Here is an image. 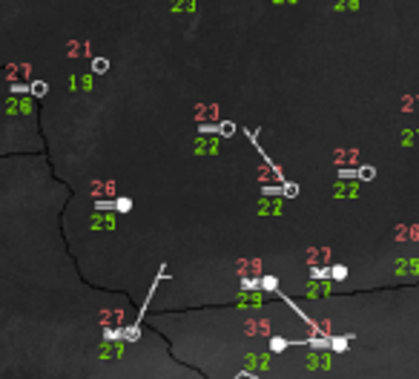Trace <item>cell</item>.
<instances>
[{"mask_svg":"<svg viewBox=\"0 0 419 379\" xmlns=\"http://www.w3.org/2000/svg\"><path fill=\"white\" fill-rule=\"evenodd\" d=\"M304 365L310 370H330V351H307L304 353Z\"/></svg>","mask_w":419,"mask_h":379,"instance_id":"obj_1","label":"cell"},{"mask_svg":"<svg viewBox=\"0 0 419 379\" xmlns=\"http://www.w3.org/2000/svg\"><path fill=\"white\" fill-rule=\"evenodd\" d=\"M29 92H32L35 98H43L46 95V83L43 80H35V83H29Z\"/></svg>","mask_w":419,"mask_h":379,"instance_id":"obj_17","label":"cell"},{"mask_svg":"<svg viewBox=\"0 0 419 379\" xmlns=\"http://www.w3.org/2000/svg\"><path fill=\"white\" fill-rule=\"evenodd\" d=\"M290 345H296V342H290V339H282V336H273V339H270V353H282V351H287Z\"/></svg>","mask_w":419,"mask_h":379,"instance_id":"obj_8","label":"cell"},{"mask_svg":"<svg viewBox=\"0 0 419 379\" xmlns=\"http://www.w3.org/2000/svg\"><path fill=\"white\" fill-rule=\"evenodd\" d=\"M241 305V308H259V305H264V293H250V290H241L239 299H236Z\"/></svg>","mask_w":419,"mask_h":379,"instance_id":"obj_4","label":"cell"},{"mask_svg":"<svg viewBox=\"0 0 419 379\" xmlns=\"http://www.w3.org/2000/svg\"><path fill=\"white\" fill-rule=\"evenodd\" d=\"M310 351H330V336H316V339H310Z\"/></svg>","mask_w":419,"mask_h":379,"instance_id":"obj_10","label":"cell"},{"mask_svg":"<svg viewBox=\"0 0 419 379\" xmlns=\"http://www.w3.org/2000/svg\"><path fill=\"white\" fill-rule=\"evenodd\" d=\"M356 176H359V181H370V178H376V170L374 167H359Z\"/></svg>","mask_w":419,"mask_h":379,"instance_id":"obj_18","label":"cell"},{"mask_svg":"<svg viewBox=\"0 0 419 379\" xmlns=\"http://www.w3.org/2000/svg\"><path fill=\"white\" fill-rule=\"evenodd\" d=\"M92 224H95V227L98 230H107V227H112V224H115V219H112V216H95V219H92Z\"/></svg>","mask_w":419,"mask_h":379,"instance_id":"obj_12","label":"cell"},{"mask_svg":"<svg viewBox=\"0 0 419 379\" xmlns=\"http://www.w3.org/2000/svg\"><path fill=\"white\" fill-rule=\"evenodd\" d=\"M126 345L129 342H115V339H104V342L98 345V356L101 359H118L121 353L126 351Z\"/></svg>","mask_w":419,"mask_h":379,"instance_id":"obj_2","label":"cell"},{"mask_svg":"<svg viewBox=\"0 0 419 379\" xmlns=\"http://www.w3.org/2000/svg\"><path fill=\"white\" fill-rule=\"evenodd\" d=\"M276 3H278V0H276Z\"/></svg>","mask_w":419,"mask_h":379,"instance_id":"obj_22","label":"cell"},{"mask_svg":"<svg viewBox=\"0 0 419 379\" xmlns=\"http://www.w3.org/2000/svg\"><path fill=\"white\" fill-rule=\"evenodd\" d=\"M259 213H282V204L278 201H267V198H264L261 207H259Z\"/></svg>","mask_w":419,"mask_h":379,"instance_id":"obj_16","label":"cell"},{"mask_svg":"<svg viewBox=\"0 0 419 379\" xmlns=\"http://www.w3.org/2000/svg\"><path fill=\"white\" fill-rule=\"evenodd\" d=\"M12 92H15V95H26L29 87H26V83H12Z\"/></svg>","mask_w":419,"mask_h":379,"instance_id":"obj_21","label":"cell"},{"mask_svg":"<svg viewBox=\"0 0 419 379\" xmlns=\"http://www.w3.org/2000/svg\"><path fill=\"white\" fill-rule=\"evenodd\" d=\"M261 293H278L276 276H261Z\"/></svg>","mask_w":419,"mask_h":379,"instance_id":"obj_9","label":"cell"},{"mask_svg":"<svg viewBox=\"0 0 419 379\" xmlns=\"http://www.w3.org/2000/svg\"><path fill=\"white\" fill-rule=\"evenodd\" d=\"M353 336H330V351L333 353H345Z\"/></svg>","mask_w":419,"mask_h":379,"instance_id":"obj_6","label":"cell"},{"mask_svg":"<svg viewBox=\"0 0 419 379\" xmlns=\"http://www.w3.org/2000/svg\"><path fill=\"white\" fill-rule=\"evenodd\" d=\"M6 109H9V112H32V101H9V104H6Z\"/></svg>","mask_w":419,"mask_h":379,"instance_id":"obj_7","label":"cell"},{"mask_svg":"<svg viewBox=\"0 0 419 379\" xmlns=\"http://www.w3.org/2000/svg\"><path fill=\"white\" fill-rule=\"evenodd\" d=\"M310 279H313V282H328V279H330V267H313Z\"/></svg>","mask_w":419,"mask_h":379,"instance_id":"obj_11","label":"cell"},{"mask_svg":"<svg viewBox=\"0 0 419 379\" xmlns=\"http://www.w3.org/2000/svg\"><path fill=\"white\" fill-rule=\"evenodd\" d=\"M304 293H307V296H313V299L328 296V293H330V282H310L307 287H304Z\"/></svg>","mask_w":419,"mask_h":379,"instance_id":"obj_5","label":"cell"},{"mask_svg":"<svg viewBox=\"0 0 419 379\" xmlns=\"http://www.w3.org/2000/svg\"><path fill=\"white\" fill-rule=\"evenodd\" d=\"M236 133V123L232 121H221L218 123V135H224V138H227V135H232Z\"/></svg>","mask_w":419,"mask_h":379,"instance_id":"obj_19","label":"cell"},{"mask_svg":"<svg viewBox=\"0 0 419 379\" xmlns=\"http://www.w3.org/2000/svg\"><path fill=\"white\" fill-rule=\"evenodd\" d=\"M282 195H285V198H296V195H299V184L285 181V184H282Z\"/></svg>","mask_w":419,"mask_h":379,"instance_id":"obj_14","label":"cell"},{"mask_svg":"<svg viewBox=\"0 0 419 379\" xmlns=\"http://www.w3.org/2000/svg\"><path fill=\"white\" fill-rule=\"evenodd\" d=\"M339 178L342 181H353V178H359V176H356V170H339Z\"/></svg>","mask_w":419,"mask_h":379,"instance_id":"obj_20","label":"cell"},{"mask_svg":"<svg viewBox=\"0 0 419 379\" xmlns=\"http://www.w3.org/2000/svg\"><path fill=\"white\" fill-rule=\"evenodd\" d=\"M330 279H336V282L348 279V267H345V265H333V267H330Z\"/></svg>","mask_w":419,"mask_h":379,"instance_id":"obj_13","label":"cell"},{"mask_svg":"<svg viewBox=\"0 0 419 379\" xmlns=\"http://www.w3.org/2000/svg\"><path fill=\"white\" fill-rule=\"evenodd\" d=\"M270 356H273V353H253V356L247 359V370L253 373V376H256V370H261V373L270 370Z\"/></svg>","mask_w":419,"mask_h":379,"instance_id":"obj_3","label":"cell"},{"mask_svg":"<svg viewBox=\"0 0 419 379\" xmlns=\"http://www.w3.org/2000/svg\"><path fill=\"white\" fill-rule=\"evenodd\" d=\"M107 69H109V61H107V58H95V61H92V72H95V75H104Z\"/></svg>","mask_w":419,"mask_h":379,"instance_id":"obj_15","label":"cell"}]
</instances>
